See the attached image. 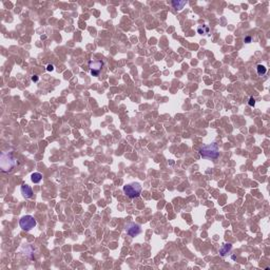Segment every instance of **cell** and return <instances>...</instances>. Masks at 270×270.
<instances>
[{
    "mask_svg": "<svg viewBox=\"0 0 270 270\" xmlns=\"http://www.w3.org/2000/svg\"><path fill=\"white\" fill-rule=\"evenodd\" d=\"M17 165V160L12 152H1L0 154V167L3 172H11Z\"/></svg>",
    "mask_w": 270,
    "mask_h": 270,
    "instance_id": "cell-1",
    "label": "cell"
},
{
    "mask_svg": "<svg viewBox=\"0 0 270 270\" xmlns=\"http://www.w3.org/2000/svg\"><path fill=\"white\" fill-rule=\"evenodd\" d=\"M201 157L205 160H216L219 156V148L216 143H212L206 146H202L199 149Z\"/></svg>",
    "mask_w": 270,
    "mask_h": 270,
    "instance_id": "cell-2",
    "label": "cell"
},
{
    "mask_svg": "<svg viewBox=\"0 0 270 270\" xmlns=\"http://www.w3.org/2000/svg\"><path fill=\"white\" fill-rule=\"evenodd\" d=\"M141 192V186L138 183H131L124 186V193L130 199L138 197Z\"/></svg>",
    "mask_w": 270,
    "mask_h": 270,
    "instance_id": "cell-3",
    "label": "cell"
},
{
    "mask_svg": "<svg viewBox=\"0 0 270 270\" xmlns=\"http://www.w3.org/2000/svg\"><path fill=\"white\" fill-rule=\"evenodd\" d=\"M36 225H37V222H36V219L32 215H25L19 221V226L25 231L32 230L33 228L36 227Z\"/></svg>",
    "mask_w": 270,
    "mask_h": 270,
    "instance_id": "cell-4",
    "label": "cell"
},
{
    "mask_svg": "<svg viewBox=\"0 0 270 270\" xmlns=\"http://www.w3.org/2000/svg\"><path fill=\"white\" fill-rule=\"evenodd\" d=\"M103 67V62L101 60H91L89 62V68H90V73L93 76H98L99 72L101 71Z\"/></svg>",
    "mask_w": 270,
    "mask_h": 270,
    "instance_id": "cell-5",
    "label": "cell"
},
{
    "mask_svg": "<svg viewBox=\"0 0 270 270\" xmlns=\"http://www.w3.org/2000/svg\"><path fill=\"white\" fill-rule=\"evenodd\" d=\"M126 232L127 234L134 237V236L138 235L141 232V228L138 224L136 223H128L126 225Z\"/></svg>",
    "mask_w": 270,
    "mask_h": 270,
    "instance_id": "cell-6",
    "label": "cell"
},
{
    "mask_svg": "<svg viewBox=\"0 0 270 270\" xmlns=\"http://www.w3.org/2000/svg\"><path fill=\"white\" fill-rule=\"evenodd\" d=\"M20 191H21V194L23 195V197H25V199H31V197H33V194H34L33 190L29 185L22 184V186H21L20 188Z\"/></svg>",
    "mask_w": 270,
    "mask_h": 270,
    "instance_id": "cell-7",
    "label": "cell"
},
{
    "mask_svg": "<svg viewBox=\"0 0 270 270\" xmlns=\"http://www.w3.org/2000/svg\"><path fill=\"white\" fill-rule=\"evenodd\" d=\"M231 249H232V244H230V243L224 244L221 248H219V254H221V256H223V257L226 256V255L230 253Z\"/></svg>",
    "mask_w": 270,
    "mask_h": 270,
    "instance_id": "cell-8",
    "label": "cell"
},
{
    "mask_svg": "<svg viewBox=\"0 0 270 270\" xmlns=\"http://www.w3.org/2000/svg\"><path fill=\"white\" fill-rule=\"evenodd\" d=\"M42 179V174L39 172H34L32 175H31V180L34 183V184H38L40 183Z\"/></svg>",
    "mask_w": 270,
    "mask_h": 270,
    "instance_id": "cell-9",
    "label": "cell"
},
{
    "mask_svg": "<svg viewBox=\"0 0 270 270\" xmlns=\"http://www.w3.org/2000/svg\"><path fill=\"white\" fill-rule=\"evenodd\" d=\"M186 6V1H179V0H174V1H172V6L174 9L178 10V11H180L182 9H184V6Z\"/></svg>",
    "mask_w": 270,
    "mask_h": 270,
    "instance_id": "cell-10",
    "label": "cell"
},
{
    "mask_svg": "<svg viewBox=\"0 0 270 270\" xmlns=\"http://www.w3.org/2000/svg\"><path fill=\"white\" fill-rule=\"evenodd\" d=\"M256 71H257V74H259L260 76L264 75V74H266L267 72V68L264 67L263 64H257L256 67Z\"/></svg>",
    "mask_w": 270,
    "mask_h": 270,
    "instance_id": "cell-11",
    "label": "cell"
},
{
    "mask_svg": "<svg viewBox=\"0 0 270 270\" xmlns=\"http://www.w3.org/2000/svg\"><path fill=\"white\" fill-rule=\"evenodd\" d=\"M197 32H199V34H202V35H206V34L209 33V28L206 25L199 26V28L197 29Z\"/></svg>",
    "mask_w": 270,
    "mask_h": 270,
    "instance_id": "cell-12",
    "label": "cell"
},
{
    "mask_svg": "<svg viewBox=\"0 0 270 270\" xmlns=\"http://www.w3.org/2000/svg\"><path fill=\"white\" fill-rule=\"evenodd\" d=\"M248 103H249L250 107H253V106L255 105V99L253 97H250L249 98V102H248Z\"/></svg>",
    "mask_w": 270,
    "mask_h": 270,
    "instance_id": "cell-13",
    "label": "cell"
},
{
    "mask_svg": "<svg viewBox=\"0 0 270 270\" xmlns=\"http://www.w3.org/2000/svg\"><path fill=\"white\" fill-rule=\"evenodd\" d=\"M53 70H54V66H53V64H48V67H47V71H53Z\"/></svg>",
    "mask_w": 270,
    "mask_h": 270,
    "instance_id": "cell-14",
    "label": "cell"
},
{
    "mask_svg": "<svg viewBox=\"0 0 270 270\" xmlns=\"http://www.w3.org/2000/svg\"><path fill=\"white\" fill-rule=\"evenodd\" d=\"M250 41H251V37H250V36H247V37L245 38V42L246 43H249Z\"/></svg>",
    "mask_w": 270,
    "mask_h": 270,
    "instance_id": "cell-15",
    "label": "cell"
},
{
    "mask_svg": "<svg viewBox=\"0 0 270 270\" xmlns=\"http://www.w3.org/2000/svg\"><path fill=\"white\" fill-rule=\"evenodd\" d=\"M32 80H33V81H37V80H38V76L33 75V76H32Z\"/></svg>",
    "mask_w": 270,
    "mask_h": 270,
    "instance_id": "cell-16",
    "label": "cell"
}]
</instances>
